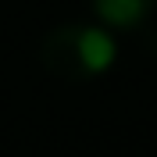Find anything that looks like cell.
Masks as SVG:
<instances>
[{"instance_id": "7a4b0ae2", "label": "cell", "mask_w": 157, "mask_h": 157, "mask_svg": "<svg viewBox=\"0 0 157 157\" xmlns=\"http://www.w3.org/2000/svg\"><path fill=\"white\" fill-rule=\"evenodd\" d=\"M89 4H93V14L100 25L118 29V32L139 29L157 7V0H89Z\"/></svg>"}, {"instance_id": "6da1fadb", "label": "cell", "mask_w": 157, "mask_h": 157, "mask_svg": "<svg viewBox=\"0 0 157 157\" xmlns=\"http://www.w3.org/2000/svg\"><path fill=\"white\" fill-rule=\"evenodd\" d=\"M114 57L118 50L111 29L89 25V21H64L57 29H50L39 47L43 68L64 82H89V78L104 75L114 64Z\"/></svg>"}]
</instances>
